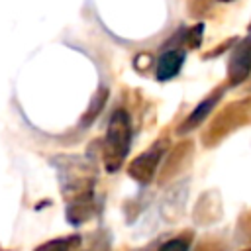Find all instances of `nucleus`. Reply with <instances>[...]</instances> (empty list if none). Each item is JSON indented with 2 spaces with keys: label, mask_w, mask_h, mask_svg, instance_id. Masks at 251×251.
<instances>
[{
  "label": "nucleus",
  "mask_w": 251,
  "mask_h": 251,
  "mask_svg": "<svg viewBox=\"0 0 251 251\" xmlns=\"http://www.w3.org/2000/svg\"><path fill=\"white\" fill-rule=\"evenodd\" d=\"M129 145H131V122H129V114L122 108H118L108 124L106 129V137L102 143V159H104V167L110 173H116L122 169L127 153H129Z\"/></svg>",
  "instance_id": "f257e3e1"
},
{
  "label": "nucleus",
  "mask_w": 251,
  "mask_h": 251,
  "mask_svg": "<svg viewBox=\"0 0 251 251\" xmlns=\"http://www.w3.org/2000/svg\"><path fill=\"white\" fill-rule=\"evenodd\" d=\"M61 171V192L67 200L78 202L84 198H94V167L92 163L80 159V157H63L61 165H57Z\"/></svg>",
  "instance_id": "f03ea898"
},
{
  "label": "nucleus",
  "mask_w": 251,
  "mask_h": 251,
  "mask_svg": "<svg viewBox=\"0 0 251 251\" xmlns=\"http://www.w3.org/2000/svg\"><path fill=\"white\" fill-rule=\"evenodd\" d=\"M167 151V139L155 141L147 151H143L139 157H135L127 169V175L139 182V184H149L161 165V159Z\"/></svg>",
  "instance_id": "7ed1b4c3"
},
{
  "label": "nucleus",
  "mask_w": 251,
  "mask_h": 251,
  "mask_svg": "<svg viewBox=\"0 0 251 251\" xmlns=\"http://www.w3.org/2000/svg\"><path fill=\"white\" fill-rule=\"evenodd\" d=\"M245 120H251V100H239L235 104H231L229 108H226L218 120L210 126L208 133H206V143L210 141V137H222L226 133H229L233 127L245 124Z\"/></svg>",
  "instance_id": "20e7f679"
},
{
  "label": "nucleus",
  "mask_w": 251,
  "mask_h": 251,
  "mask_svg": "<svg viewBox=\"0 0 251 251\" xmlns=\"http://www.w3.org/2000/svg\"><path fill=\"white\" fill-rule=\"evenodd\" d=\"M186 196H188V182L186 180H180L176 184H173L161 198V204H159V214L165 222L173 224L176 222L182 212H184V204H186Z\"/></svg>",
  "instance_id": "39448f33"
},
{
  "label": "nucleus",
  "mask_w": 251,
  "mask_h": 251,
  "mask_svg": "<svg viewBox=\"0 0 251 251\" xmlns=\"http://www.w3.org/2000/svg\"><path fill=\"white\" fill-rule=\"evenodd\" d=\"M249 73H251V37L239 41L229 55V63H227L229 84L235 86L243 82L249 76Z\"/></svg>",
  "instance_id": "423d86ee"
},
{
  "label": "nucleus",
  "mask_w": 251,
  "mask_h": 251,
  "mask_svg": "<svg viewBox=\"0 0 251 251\" xmlns=\"http://www.w3.org/2000/svg\"><path fill=\"white\" fill-rule=\"evenodd\" d=\"M182 63H184V51L182 49H167V51H163L159 55L157 63H155V76H157V80L165 82V80L175 78L180 73Z\"/></svg>",
  "instance_id": "0eeeda50"
},
{
  "label": "nucleus",
  "mask_w": 251,
  "mask_h": 251,
  "mask_svg": "<svg viewBox=\"0 0 251 251\" xmlns=\"http://www.w3.org/2000/svg\"><path fill=\"white\" fill-rule=\"evenodd\" d=\"M224 96V88H218V90H214L212 94H208L188 116H186V120L180 124V127H178V133H186V131H190V129H194L196 126H200L208 116H210V112L216 108V104L220 102V98Z\"/></svg>",
  "instance_id": "6e6552de"
},
{
  "label": "nucleus",
  "mask_w": 251,
  "mask_h": 251,
  "mask_svg": "<svg viewBox=\"0 0 251 251\" xmlns=\"http://www.w3.org/2000/svg\"><path fill=\"white\" fill-rule=\"evenodd\" d=\"M78 243H80V235L73 233V235H65V237L49 239V241L37 245L33 251H73Z\"/></svg>",
  "instance_id": "1a4fd4ad"
},
{
  "label": "nucleus",
  "mask_w": 251,
  "mask_h": 251,
  "mask_svg": "<svg viewBox=\"0 0 251 251\" xmlns=\"http://www.w3.org/2000/svg\"><path fill=\"white\" fill-rule=\"evenodd\" d=\"M190 249V235H178L169 241H165L159 251H188Z\"/></svg>",
  "instance_id": "9d476101"
},
{
  "label": "nucleus",
  "mask_w": 251,
  "mask_h": 251,
  "mask_svg": "<svg viewBox=\"0 0 251 251\" xmlns=\"http://www.w3.org/2000/svg\"><path fill=\"white\" fill-rule=\"evenodd\" d=\"M82 251H108V241H96V243H92L90 247H86V249H82Z\"/></svg>",
  "instance_id": "9b49d317"
},
{
  "label": "nucleus",
  "mask_w": 251,
  "mask_h": 251,
  "mask_svg": "<svg viewBox=\"0 0 251 251\" xmlns=\"http://www.w3.org/2000/svg\"><path fill=\"white\" fill-rule=\"evenodd\" d=\"M239 231H243L245 237H251V214L245 218V224H243V227H239Z\"/></svg>",
  "instance_id": "f8f14e48"
},
{
  "label": "nucleus",
  "mask_w": 251,
  "mask_h": 251,
  "mask_svg": "<svg viewBox=\"0 0 251 251\" xmlns=\"http://www.w3.org/2000/svg\"><path fill=\"white\" fill-rule=\"evenodd\" d=\"M222 2H231V0H222Z\"/></svg>",
  "instance_id": "ddd939ff"
},
{
  "label": "nucleus",
  "mask_w": 251,
  "mask_h": 251,
  "mask_svg": "<svg viewBox=\"0 0 251 251\" xmlns=\"http://www.w3.org/2000/svg\"><path fill=\"white\" fill-rule=\"evenodd\" d=\"M245 251H251V247H249V249H245Z\"/></svg>",
  "instance_id": "4468645a"
}]
</instances>
